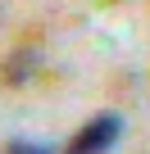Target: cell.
Here are the masks:
<instances>
[{"mask_svg": "<svg viewBox=\"0 0 150 154\" xmlns=\"http://www.w3.org/2000/svg\"><path fill=\"white\" fill-rule=\"evenodd\" d=\"M123 136V118L118 113H96L87 118L78 131H73V140L64 145V154H109Z\"/></svg>", "mask_w": 150, "mask_h": 154, "instance_id": "cell-1", "label": "cell"}, {"mask_svg": "<svg viewBox=\"0 0 150 154\" xmlns=\"http://www.w3.org/2000/svg\"><path fill=\"white\" fill-rule=\"evenodd\" d=\"M5 154H50L46 145H32V140H14V145H5Z\"/></svg>", "mask_w": 150, "mask_h": 154, "instance_id": "cell-3", "label": "cell"}, {"mask_svg": "<svg viewBox=\"0 0 150 154\" xmlns=\"http://www.w3.org/2000/svg\"><path fill=\"white\" fill-rule=\"evenodd\" d=\"M37 63H41V59H37L32 50H14V54L5 59V68H0V77H5V82H9V86H23V82H27V77L37 72Z\"/></svg>", "mask_w": 150, "mask_h": 154, "instance_id": "cell-2", "label": "cell"}]
</instances>
